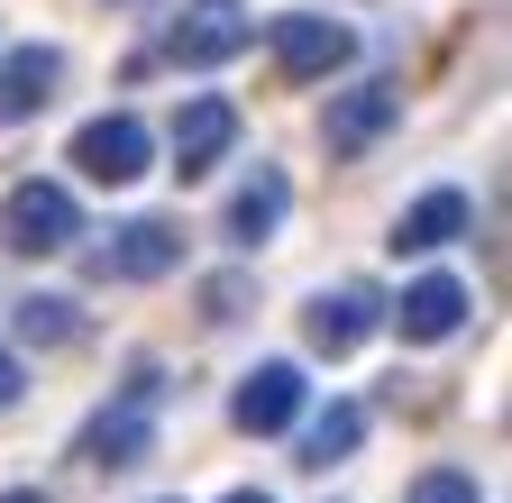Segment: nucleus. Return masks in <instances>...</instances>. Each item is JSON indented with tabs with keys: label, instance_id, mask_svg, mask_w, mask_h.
<instances>
[{
	"label": "nucleus",
	"instance_id": "obj_1",
	"mask_svg": "<svg viewBox=\"0 0 512 503\" xmlns=\"http://www.w3.org/2000/svg\"><path fill=\"white\" fill-rule=\"evenodd\" d=\"M156 403H165V366H138V375H128V394H119L110 412H92L83 458H92V467H138V458L156 449Z\"/></svg>",
	"mask_w": 512,
	"mask_h": 503
},
{
	"label": "nucleus",
	"instance_id": "obj_2",
	"mask_svg": "<svg viewBox=\"0 0 512 503\" xmlns=\"http://www.w3.org/2000/svg\"><path fill=\"white\" fill-rule=\"evenodd\" d=\"M394 129H403V83H348V92H330V110H320V147H330L339 165L375 156Z\"/></svg>",
	"mask_w": 512,
	"mask_h": 503
},
{
	"label": "nucleus",
	"instance_id": "obj_3",
	"mask_svg": "<svg viewBox=\"0 0 512 503\" xmlns=\"http://www.w3.org/2000/svg\"><path fill=\"white\" fill-rule=\"evenodd\" d=\"M74 229H83V211H74V193L64 183H10L0 193V238L19 247V257H55V247H74Z\"/></svg>",
	"mask_w": 512,
	"mask_h": 503
},
{
	"label": "nucleus",
	"instance_id": "obj_4",
	"mask_svg": "<svg viewBox=\"0 0 512 503\" xmlns=\"http://www.w3.org/2000/svg\"><path fill=\"white\" fill-rule=\"evenodd\" d=\"M74 174H92V183H138L147 165H156V138H147V119L138 110H101V119H83L74 129Z\"/></svg>",
	"mask_w": 512,
	"mask_h": 503
},
{
	"label": "nucleus",
	"instance_id": "obj_5",
	"mask_svg": "<svg viewBox=\"0 0 512 503\" xmlns=\"http://www.w3.org/2000/svg\"><path fill=\"white\" fill-rule=\"evenodd\" d=\"M266 46H275V65H284L293 83H330L348 55H357V37H348L339 19H320V10H284V19L266 28Z\"/></svg>",
	"mask_w": 512,
	"mask_h": 503
},
{
	"label": "nucleus",
	"instance_id": "obj_6",
	"mask_svg": "<svg viewBox=\"0 0 512 503\" xmlns=\"http://www.w3.org/2000/svg\"><path fill=\"white\" fill-rule=\"evenodd\" d=\"M247 0H183V19H174V37H165V55L174 65H192V74H211V65H229V55L247 46Z\"/></svg>",
	"mask_w": 512,
	"mask_h": 503
},
{
	"label": "nucleus",
	"instance_id": "obj_7",
	"mask_svg": "<svg viewBox=\"0 0 512 503\" xmlns=\"http://www.w3.org/2000/svg\"><path fill=\"white\" fill-rule=\"evenodd\" d=\"M375 321H384V293H375V284H330V293H311L302 339H311L320 357H348V348H366Z\"/></svg>",
	"mask_w": 512,
	"mask_h": 503
},
{
	"label": "nucleus",
	"instance_id": "obj_8",
	"mask_svg": "<svg viewBox=\"0 0 512 503\" xmlns=\"http://www.w3.org/2000/svg\"><path fill=\"white\" fill-rule=\"evenodd\" d=\"M467 284L458 275H412L403 284V302H394V330H403V348H439V339H458L467 330Z\"/></svg>",
	"mask_w": 512,
	"mask_h": 503
},
{
	"label": "nucleus",
	"instance_id": "obj_9",
	"mask_svg": "<svg viewBox=\"0 0 512 503\" xmlns=\"http://www.w3.org/2000/svg\"><path fill=\"white\" fill-rule=\"evenodd\" d=\"M229 421L256 430V439H266V430H293V421H302V366H293V357H266V366L229 394Z\"/></svg>",
	"mask_w": 512,
	"mask_h": 503
},
{
	"label": "nucleus",
	"instance_id": "obj_10",
	"mask_svg": "<svg viewBox=\"0 0 512 503\" xmlns=\"http://www.w3.org/2000/svg\"><path fill=\"white\" fill-rule=\"evenodd\" d=\"M55 92H64V46H10L0 55V129H19Z\"/></svg>",
	"mask_w": 512,
	"mask_h": 503
},
{
	"label": "nucleus",
	"instance_id": "obj_11",
	"mask_svg": "<svg viewBox=\"0 0 512 503\" xmlns=\"http://www.w3.org/2000/svg\"><path fill=\"white\" fill-rule=\"evenodd\" d=\"M229 147H238V110L229 101H183L174 110V174L183 183H202Z\"/></svg>",
	"mask_w": 512,
	"mask_h": 503
},
{
	"label": "nucleus",
	"instance_id": "obj_12",
	"mask_svg": "<svg viewBox=\"0 0 512 503\" xmlns=\"http://www.w3.org/2000/svg\"><path fill=\"white\" fill-rule=\"evenodd\" d=\"M101 266H110L119 284H156V275L183 266V229L156 220V211H147V220H119V238H110V257H101Z\"/></svg>",
	"mask_w": 512,
	"mask_h": 503
},
{
	"label": "nucleus",
	"instance_id": "obj_13",
	"mask_svg": "<svg viewBox=\"0 0 512 503\" xmlns=\"http://www.w3.org/2000/svg\"><path fill=\"white\" fill-rule=\"evenodd\" d=\"M284 211H293V174H284V165H256L238 193H229V220H220V229H229L238 247H266V238L284 229Z\"/></svg>",
	"mask_w": 512,
	"mask_h": 503
},
{
	"label": "nucleus",
	"instance_id": "obj_14",
	"mask_svg": "<svg viewBox=\"0 0 512 503\" xmlns=\"http://www.w3.org/2000/svg\"><path fill=\"white\" fill-rule=\"evenodd\" d=\"M467 220H476V211H467V193H448V183H439V193H421V202L394 220V247H403V257H430V247H448Z\"/></svg>",
	"mask_w": 512,
	"mask_h": 503
},
{
	"label": "nucleus",
	"instance_id": "obj_15",
	"mask_svg": "<svg viewBox=\"0 0 512 503\" xmlns=\"http://www.w3.org/2000/svg\"><path fill=\"white\" fill-rule=\"evenodd\" d=\"M357 439H366V403H330V412H311L302 421V467H339V458H357Z\"/></svg>",
	"mask_w": 512,
	"mask_h": 503
},
{
	"label": "nucleus",
	"instance_id": "obj_16",
	"mask_svg": "<svg viewBox=\"0 0 512 503\" xmlns=\"http://www.w3.org/2000/svg\"><path fill=\"white\" fill-rule=\"evenodd\" d=\"M10 321H19V339H28V348H64V339L83 330V311H74V293H28Z\"/></svg>",
	"mask_w": 512,
	"mask_h": 503
},
{
	"label": "nucleus",
	"instance_id": "obj_17",
	"mask_svg": "<svg viewBox=\"0 0 512 503\" xmlns=\"http://www.w3.org/2000/svg\"><path fill=\"white\" fill-rule=\"evenodd\" d=\"M412 503H476V476H458V467H430V476L412 485Z\"/></svg>",
	"mask_w": 512,
	"mask_h": 503
},
{
	"label": "nucleus",
	"instance_id": "obj_18",
	"mask_svg": "<svg viewBox=\"0 0 512 503\" xmlns=\"http://www.w3.org/2000/svg\"><path fill=\"white\" fill-rule=\"evenodd\" d=\"M238 311H247V284L220 275V284H211V321H238Z\"/></svg>",
	"mask_w": 512,
	"mask_h": 503
},
{
	"label": "nucleus",
	"instance_id": "obj_19",
	"mask_svg": "<svg viewBox=\"0 0 512 503\" xmlns=\"http://www.w3.org/2000/svg\"><path fill=\"white\" fill-rule=\"evenodd\" d=\"M19 394H28V375H19V357H10V348H0V412H10Z\"/></svg>",
	"mask_w": 512,
	"mask_h": 503
},
{
	"label": "nucleus",
	"instance_id": "obj_20",
	"mask_svg": "<svg viewBox=\"0 0 512 503\" xmlns=\"http://www.w3.org/2000/svg\"><path fill=\"white\" fill-rule=\"evenodd\" d=\"M0 503H46V494H37V485H10V494H0Z\"/></svg>",
	"mask_w": 512,
	"mask_h": 503
},
{
	"label": "nucleus",
	"instance_id": "obj_21",
	"mask_svg": "<svg viewBox=\"0 0 512 503\" xmlns=\"http://www.w3.org/2000/svg\"><path fill=\"white\" fill-rule=\"evenodd\" d=\"M229 503H275V494H256V485H238V494H229Z\"/></svg>",
	"mask_w": 512,
	"mask_h": 503
},
{
	"label": "nucleus",
	"instance_id": "obj_22",
	"mask_svg": "<svg viewBox=\"0 0 512 503\" xmlns=\"http://www.w3.org/2000/svg\"><path fill=\"white\" fill-rule=\"evenodd\" d=\"M110 10H138V0H110Z\"/></svg>",
	"mask_w": 512,
	"mask_h": 503
}]
</instances>
